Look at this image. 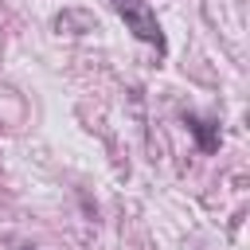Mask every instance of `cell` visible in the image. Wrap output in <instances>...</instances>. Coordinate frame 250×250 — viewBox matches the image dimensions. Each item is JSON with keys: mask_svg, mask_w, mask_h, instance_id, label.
Returning <instances> with one entry per match:
<instances>
[{"mask_svg": "<svg viewBox=\"0 0 250 250\" xmlns=\"http://www.w3.org/2000/svg\"><path fill=\"white\" fill-rule=\"evenodd\" d=\"M109 4H113V12L121 16L125 31H133L141 43H152L160 55L168 51L164 31H160V20H156V12H152V4H148V0H109Z\"/></svg>", "mask_w": 250, "mask_h": 250, "instance_id": "6da1fadb", "label": "cell"}, {"mask_svg": "<svg viewBox=\"0 0 250 250\" xmlns=\"http://www.w3.org/2000/svg\"><path fill=\"white\" fill-rule=\"evenodd\" d=\"M20 250H35V246H20Z\"/></svg>", "mask_w": 250, "mask_h": 250, "instance_id": "3957f363", "label": "cell"}, {"mask_svg": "<svg viewBox=\"0 0 250 250\" xmlns=\"http://www.w3.org/2000/svg\"><path fill=\"white\" fill-rule=\"evenodd\" d=\"M184 125H188V133L195 137V148L199 152H219V145H223V133H219V121L215 117H199V113H184Z\"/></svg>", "mask_w": 250, "mask_h": 250, "instance_id": "7a4b0ae2", "label": "cell"}]
</instances>
